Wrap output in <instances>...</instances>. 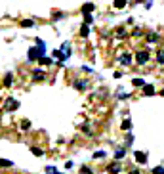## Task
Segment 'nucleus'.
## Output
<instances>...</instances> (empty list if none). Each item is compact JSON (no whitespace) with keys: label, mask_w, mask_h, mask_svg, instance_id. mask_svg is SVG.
<instances>
[{"label":"nucleus","mask_w":164,"mask_h":174,"mask_svg":"<svg viewBox=\"0 0 164 174\" xmlns=\"http://www.w3.org/2000/svg\"><path fill=\"white\" fill-rule=\"evenodd\" d=\"M157 61L164 65V50H158V54H157Z\"/></svg>","instance_id":"15"},{"label":"nucleus","mask_w":164,"mask_h":174,"mask_svg":"<svg viewBox=\"0 0 164 174\" xmlns=\"http://www.w3.org/2000/svg\"><path fill=\"white\" fill-rule=\"evenodd\" d=\"M109 172H111V174H119V172H120V165H119V163H113V165H109Z\"/></svg>","instance_id":"8"},{"label":"nucleus","mask_w":164,"mask_h":174,"mask_svg":"<svg viewBox=\"0 0 164 174\" xmlns=\"http://www.w3.org/2000/svg\"><path fill=\"white\" fill-rule=\"evenodd\" d=\"M82 132H84V134H92V130L88 128V126H82Z\"/></svg>","instance_id":"30"},{"label":"nucleus","mask_w":164,"mask_h":174,"mask_svg":"<svg viewBox=\"0 0 164 174\" xmlns=\"http://www.w3.org/2000/svg\"><path fill=\"white\" fill-rule=\"evenodd\" d=\"M92 10H94V4H84V6H82V12L84 14H90Z\"/></svg>","instance_id":"14"},{"label":"nucleus","mask_w":164,"mask_h":174,"mask_svg":"<svg viewBox=\"0 0 164 174\" xmlns=\"http://www.w3.org/2000/svg\"><path fill=\"white\" fill-rule=\"evenodd\" d=\"M84 23H86V25L92 23V14H84Z\"/></svg>","instance_id":"23"},{"label":"nucleus","mask_w":164,"mask_h":174,"mask_svg":"<svg viewBox=\"0 0 164 174\" xmlns=\"http://www.w3.org/2000/svg\"><path fill=\"white\" fill-rule=\"evenodd\" d=\"M115 36H116V38H126L128 33H126V29H124V27H119V29L115 31Z\"/></svg>","instance_id":"6"},{"label":"nucleus","mask_w":164,"mask_h":174,"mask_svg":"<svg viewBox=\"0 0 164 174\" xmlns=\"http://www.w3.org/2000/svg\"><path fill=\"white\" fill-rule=\"evenodd\" d=\"M132 84H134L136 88H143V86H145V81H143V78H134Z\"/></svg>","instance_id":"10"},{"label":"nucleus","mask_w":164,"mask_h":174,"mask_svg":"<svg viewBox=\"0 0 164 174\" xmlns=\"http://www.w3.org/2000/svg\"><path fill=\"white\" fill-rule=\"evenodd\" d=\"M80 35H82V36H88V35H90V29H88V25H84V27L80 29Z\"/></svg>","instance_id":"18"},{"label":"nucleus","mask_w":164,"mask_h":174,"mask_svg":"<svg viewBox=\"0 0 164 174\" xmlns=\"http://www.w3.org/2000/svg\"><path fill=\"white\" fill-rule=\"evenodd\" d=\"M4 107H6L8 111H12V109H17V107H19V102H15L13 98H8L6 103H4Z\"/></svg>","instance_id":"3"},{"label":"nucleus","mask_w":164,"mask_h":174,"mask_svg":"<svg viewBox=\"0 0 164 174\" xmlns=\"http://www.w3.org/2000/svg\"><path fill=\"white\" fill-rule=\"evenodd\" d=\"M143 94H145V96H153V94H155V86H153V84H145V86H143Z\"/></svg>","instance_id":"5"},{"label":"nucleus","mask_w":164,"mask_h":174,"mask_svg":"<svg viewBox=\"0 0 164 174\" xmlns=\"http://www.w3.org/2000/svg\"><path fill=\"white\" fill-rule=\"evenodd\" d=\"M29 126H31L29 121H23V123H21V128H23V130H29Z\"/></svg>","instance_id":"27"},{"label":"nucleus","mask_w":164,"mask_h":174,"mask_svg":"<svg viewBox=\"0 0 164 174\" xmlns=\"http://www.w3.org/2000/svg\"><path fill=\"white\" fill-rule=\"evenodd\" d=\"M160 94H162V98H164V90H162V92H160Z\"/></svg>","instance_id":"33"},{"label":"nucleus","mask_w":164,"mask_h":174,"mask_svg":"<svg viewBox=\"0 0 164 174\" xmlns=\"http://www.w3.org/2000/svg\"><path fill=\"white\" fill-rule=\"evenodd\" d=\"M136 2H141V0H136Z\"/></svg>","instance_id":"34"},{"label":"nucleus","mask_w":164,"mask_h":174,"mask_svg":"<svg viewBox=\"0 0 164 174\" xmlns=\"http://www.w3.org/2000/svg\"><path fill=\"white\" fill-rule=\"evenodd\" d=\"M153 174H164V166H155L153 168Z\"/></svg>","instance_id":"22"},{"label":"nucleus","mask_w":164,"mask_h":174,"mask_svg":"<svg viewBox=\"0 0 164 174\" xmlns=\"http://www.w3.org/2000/svg\"><path fill=\"white\" fill-rule=\"evenodd\" d=\"M38 63H40V65H52V60H50V57H46V56H42V57L38 60Z\"/></svg>","instance_id":"12"},{"label":"nucleus","mask_w":164,"mask_h":174,"mask_svg":"<svg viewBox=\"0 0 164 174\" xmlns=\"http://www.w3.org/2000/svg\"><path fill=\"white\" fill-rule=\"evenodd\" d=\"M149 52L147 50H139V52H136V61L139 63V65H145L147 61H149Z\"/></svg>","instance_id":"2"},{"label":"nucleus","mask_w":164,"mask_h":174,"mask_svg":"<svg viewBox=\"0 0 164 174\" xmlns=\"http://www.w3.org/2000/svg\"><path fill=\"white\" fill-rule=\"evenodd\" d=\"M31 151H33L34 155H42V149H38V147H31Z\"/></svg>","instance_id":"26"},{"label":"nucleus","mask_w":164,"mask_h":174,"mask_svg":"<svg viewBox=\"0 0 164 174\" xmlns=\"http://www.w3.org/2000/svg\"><path fill=\"white\" fill-rule=\"evenodd\" d=\"M46 172H48V174H57V172H55V168H54V166H50V168H46Z\"/></svg>","instance_id":"29"},{"label":"nucleus","mask_w":164,"mask_h":174,"mask_svg":"<svg viewBox=\"0 0 164 174\" xmlns=\"http://www.w3.org/2000/svg\"><path fill=\"white\" fill-rule=\"evenodd\" d=\"M130 121H124V123H122V130H126V132H130Z\"/></svg>","instance_id":"21"},{"label":"nucleus","mask_w":164,"mask_h":174,"mask_svg":"<svg viewBox=\"0 0 164 174\" xmlns=\"http://www.w3.org/2000/svg\"><path fill=\"white\" fill-rule=\"evenodd\" d=\"M80 174H92V170H90L88 166H82V168H80Z\"/></svg>","instance_id":"25"},{"label":"nucleus","mask_w":164,"mask_h":174,"mask_svg":"<svg viewBox=\"0 0 164 174\" xmlns=\"http://www.w3.org/2000/svg\"><path fill=\"white\" fill-rule=\"evenodd\" d=\"M147 42H149V44L158 42V35H157V33H149V35H147Z\"/></svg>","instance_id":"9"},{"label":"nucleus","mask_w":164,"mask_h":174,"mask_svg":"<svg viewBox=\"0 0 164 174\" xmlns=\"http://www.w3.org/2000/svg\"><path fill=\"white\" fill-rule=\"evenodd\" d=\"M37 44H38V48H31L29 50V60H40V57L44 56V52H46L44 42L42 40H37Z\"/></svg>","instance_id":"1"},{"label":"nucleus","mask_w":164,"mask_h":174,"mask_svg":"<svg viewBox=\"0 0 164 174\" xmlns=\"http://www.w3.org/2000/svg\"><path fill=\"white\" fill-rule=\"evenodd\" d=\"M33 78H37V81H42V78H44V73H42V71H34V73H33Z\"/></svg>","instance_id":"16"},{"label":"nucleus","mask_w":164,"mask_h":174,"mask_svg":"<svg viewBox=\"0 0 164 174\" xmlns=\"http://www.w3.org/2000/svg\"><path fill=\"white\" fill-rule=\"evenodd\" d=\"M124 153H126L124 149H116V153H115V159H116V161H119V159H122V157H124Z\"/></svg>","instance_id":"17"},{"label":"nucleus","mask_w":164,"mask_h":174,"mask_svg":"<svg viewBox=\"0 0 164 174\" xmlns=\"http://www.w3.org/2000/svg\"><path fill=\"white\" fill-rule=\"evenodd\" d=\"M21 27H34V21L33 19H23L21 21Z\"/></svg>","instance_id":"13"},{"label":"nucleus","mask_w":164,"mask_h":174,"mask_svg":"<svg viewBox=\"0 0 164 174\" xmlns=\"http://www.w3.org/2000/svg\"><path fill=\"white\" fill-rule=\"evenodd\" d=\"M4 84H6V86H12V75H6V78H4Z\"/></svg>","instance_id":"24"},{"label":"nucleus","mask_w":164,"mask_h":174,"mask_svg":"<svg viewBox=\"0 0 164 174\" xmlns=\"http://www.w3.org/2000/svg\"><path fill=\"white\" fill-rule=\"evenodd\" d=\"M94 157H95V159H97V157H105V151H95Z\"/></svg>","instance_id":"28"},{"label":"nucleus","mask_w":164,"mask_h":174,"mask_svg":"<svg viewBox=\"0 0 164 174\" xmlns=\"http://www.w3.org/2000/svg\"><path fill=\"white\" fill-rule=\"evenodd\" d=\"M134 157H136V161H137V163H141V165H145V163H147V155H145V153H141V151H136Z\"/></svg>","instance_id":"4"},{"label":"nucleus","mask_w":164,"mask_h":174,"mask_svg":"<svg viewBox=\"0 0 164 174\" xmlns=\"http://www.w3.org/2000/svg\"><path fill=\"white\" fill-rule=\"evenodd\" d=\"M0 166H13V163L6 161V159H0Z\"/></svg>","instance_id":"19"},{"label":"nucleus","mask_w":164,"mask_h":174,"mask_svg":"<svg viewBox=\"0 0 164 174\" xmlns=\"http://www.w3.org/2000/svg\"><path fill=\"white\" fill-rule=\"evenodd\" d=\"M75 88H80V90H82V88H86V82L84 81H76L75 82Z\"/></svg>","instance_id":"20"},{"label":"nucleus","mask_w":164,"mask_h":174,"mask_svg":"<svg viewBox=\"0 0 164 174\" xmlns=\"http://www.w3.org/2000/svg\"><path fill=\"white\" fill-rule=\"evenodd\" d=\"M126 4H128V0H115V2H113V6H115V8H124L126 6Z\"/></svg>","instance_id":"11"},{"label":"nucleus","mask_w":164,"mask_h":174,"mask_svg":"<svg viewBox=\"0 0 164 174\" xmlns=\"http://www.w3.org/2000/svg\"><path fill=\"white\" fill-rule=\"evenodd\" d=\"M130 174H139V172H137V170H132V172H130Z\"/></svg>","instance_id":"32"},{"label":"nucleus","mask_w":164,"mask_h":174,"mask_svg":"<svg viewBox=\"0 0 164 174\" xmlns=\"http://www.w3.org/2000/svg\"><path fill=\"white\" fill-rule=\"evenodd\" d=\"M134 36H141V29H134V33H132Z\"/></svg>","instance_id":"31"},{"label":"nucleus","mask_w":164,"mask_h":174,"mask_svg":"<svg viewBox=\"0 0 164 174\" xmlns=\"http://www.w3.org/2000/svg\"><path fill=\"white\" fill-rule=\"evenodd\" d=\"M119 60H120V63H122V65H130V63H132V57H130V54H122V56L119 57Z\"/></svg>","instance_id":"7"}]
</instances>
